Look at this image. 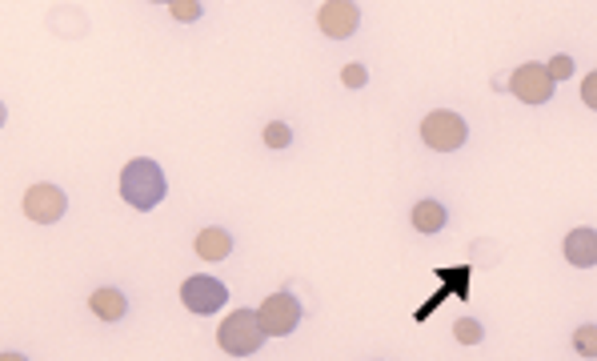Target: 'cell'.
Listing matches in <instances>:
<instances>
[{
  "label": "cell",
  "mask_w": 597,
  "mask_h": 361,
  "mask_svg": "<svg viewBox=\"0 0 597 361\" xmlns=\"http://www.w3.org/2000/svg\"><path fill=\"white\" fill-rule=\"evenodd\" d=\"M164 193H169V180H164L157 161L136 157L125 165V173H120V197H125L133 209H141V213L157 209L164 201Z\"/></svg>",
  "instance_id": "cell-1"
},
{
  "label": "cell",
  "mask_w": 597,
  "mask_h": 361,
  "mask_svg": "<svg viewBox=\"0 0 597 361\" xmlns=\"http://www.w3.org/2000/svg\"><path fill=\"white\" fill-rule=\"evenodd\" d=\"M265 338L269 333L261 330V317L257 313H249V309H237V313H229L221 321V330H217V341H221V349L229 357H249V354H257V349L265 346Z\"/></svg>",
  "instance_id": "cell-2"
},
{
  "label": "cell",
  "mask_w": 597,
  "mask_h": 361,
  "mask_svg": "<svg viewBox=\"0 0 597 361\" xmlns=\"http://www.w3.org/2000/svg\"><path fill=\"white\" fill-rule=\"evenodd\" d=\"M465 136H470V128H465V120L457 113H429L426 120H421V141L429 145V149L437 153H453L465 145Z\"/></svg>",
  "instance_id": "cell-3"
},
{
  "label": "cell",
  "mask_w": 597,
  "mask_h": 361,
  "mask_svg": "<svg viewBox=\"0 0 597 361\" xmlns=\"http://www.w3.org/2000/svg\"><path fill=\"white\" fill-rule=\"evenodd\" d=\"M257 317H261V330L269 333V338H285V333H293L301 321V301L293 294H273V297H265Z\"/></svg>",
  "instance_id": "cell-4"
},
{
  "label": "cell",
  "mask_w": 597,
  "mask_h": 361,
  "mask_svg": "<svg viewBox=\"0 0 597 361\" xmlns=\"http://www.w3.org/2000/svg\"><path fill=\"white\" fill-rule=\"evenodd\" d=\"M180 301H185L189 313H217V309L229 301V289L221 286V281L205 277V273H197V277H189L185 286H180Z\"/></svg>",
  "instance_id": "cell-5"
},
{
  "label": "cell",
  "mask_w": 597,
  "mask_h": 361,
  "mask_svg": "<svg viewBox=\"0 0 597 361\" xmlns=\"http://www.w3.org/2000/svg\"><path fill=\"white\" fill-rule=\"evenodd\" d=\"M509 89H514L517 101H525V105H545V101L553 97V76L545 65H522L514 76H509Z\"/></svg>",
  "instance_id": "cell-6"
},
{
  "label": "cell",
  "mask_w": 597,
  "mask_h": 361,
  "mask_svg": "<svg viewBox=\"0 0 597 361\" xmlns=\"http://www.w3.org/2000/svg\"><path fill=\"white\" fill-rule=\"evenodd\" d=\"M21 209H24V217L37 221V225H53V221L65 217L68 201H65V193H60L57 185H32L29 193H24Z\"/></svg>",
  "instance_id": "cell-7"
},
{
  "label": "cell",
  "mask_w": 597,
  "mask_h": 361,
  "mask_svg": "<svg viewBox=\"0 0 597 361\" xmlns=\"http://www.w3.org/2000/svg\"><path fill=\"white\" fill-rule=\"evenodd\" d=\"M357 21H361V8L353 4V0H329V4H321V16H317L321 32L333 40L349 37V32L357 29Z\"/></svg>",
  "instance_id": "cell-8"
},
{
  "label": "cell",
  "mask_w": 597,
  "mask_h": 361,
  "mask_svg": "<svg viewBox=\"0 0 597 361\" xmlns=\"http://www.w3.org/2000/svg\"><path fill=\"white\" fill-rule=\"evenodd\" d=\"M566 261L577 265V269L597 265V229H574L566 237Z\"/></svg>",
  "instance_id": "cell-9"
},
{
  "label": "cell",
  "mask_w": 597,
  "mask_h": 361,
  "mask_svg": "<svg viewBox=\"0 0 597 361\" xmlns=\"http://www.w3.org/2000/svg\"><path fill=\"white\" fill-rule=\"evenodd\" d=\"M89 309L101 317V321H120V317L128 313V301L120 289H97V294L89 297Z\"/></svg>",
  "instance_id": "cell-10"
},
{
  "label": "cell",
  "mask_w": 597,
  "mask_h": 361,
  "mask_svg": "<svg viewBox=\"0 0 597 361\" xmlns=\"http://www.w3.org/2000/svg\"><path fill=\"white\" fill-rule=\"evenodd\" d=\"M229 253H233V237L224 233V229H205V233H197V257H201V261H224Z\"/></svg>",
  "instance_id": "cell-11"
},
{
  "label": "cell",
  "mask_w": 597,
  "mask_h": 361,
  "mask_svg": "<svg viewBox=\"0 0 597 361\" xmlns=\"http://www.w3.org/2000/svg\"><path fill=\"white\" fill-rule=\"evenodd\" d=\"M413 225H417V233H441L445 229V205L434 201V197L417 201L413 205Z\"/></svg>",
  "instance_id": "cell-12"
},
{
  "label": "cell",
  "mask_w": 597,
  "mask_h": 361,
  "mask_svg": "<svg viewBox=\"0 0 597 361\" xmlns=\"http://www.w3.org/2000/svg\"><path fill=\"white\" fill-rule=\"evenodd\" d=\"M574 349L582 357H597V325H582V330H574Z\"/></svg>",
  "instance_id": "cell-13"
},
{
  "label": "cell",
  "mask_w": 597,
  "mask_h": 361,
  "mask_svg": "<svg viewBox=\"0 0 597 361\" xmlns=\"http://www.w3.org/2000/svg\"><path fill=\"white\" fill-rule=\"evenodd\" d=\"M453 333H457V341H461V346H478V341L486 338V333H481V325L473 321V317H461V321L453 325Z\"/></svg>",
  "instance_id": "cell-14"
},
{
  "label": "cell",
  "mask_w": 597,
  "mask_h": 361,
  "mask_svg": "<svg viewBox=\"0 0 597 361\" xmlns=\"http://www.w3.org/2000/svg\"><path fill=\"white\" fill-rule=\"evenodd\" d=\"M293 141V133H289V125H281V120H273V125H265V145L269 149H285V145Z\"/></svg>",
  "instance_id": "cell-15"
},
{
  "label": "cell",
  "mask_w": 597,
  "mask_h": 361,
  "mask_svg": "<svg viewBox=\"0 0 597 361\" xmlns=\"http://www.w3.org/2000/svg\"><path fill=\"white\" fill-rule=\"evenodd\" d=\"M545 68H549L553 84H557V81H569V76H574V60H569L566 53H561V57H553V60H549V65H545Z\"/></svg>",
  "instance_id": "cell-16"
},
{
  "label": "cell",
  "mask_w": 597,
  "mask_h": 361,
  "mask_svg": "<svg viewBox=\"0 0 597 361\" xmlns=\"http://www.w3.org/2000/svg\"><path fill=\"white\" fill-rule=\"evenodd\" d=\"M169 13L177 16V21H197V16H201V4H197V0H172Z\"/></svg>",
  "instance_id": "cell-17"
},
{
  "label": "cell",
  "mask_w": 597,
  "mask_h": 361,
  "mask_svg": "<svg viewBox=\"0 0 597 361\" xmlns=\"http://www.w3.org/2000/svg\"><path fill=\"white\" fill-rule=\"evenodd\" d=\"M341 81L349 84V89H361V84L369 81V73H365V65H345V73H341Z\"/></svg>",
  "instance_id": "cell-18"
},
{
  "label": "cell",
  "mask_w": 597,
  "mask_h": 361,
  "mask_svg": "<svg viewBox=\"0 0 597 361\" xmlns=\"http://www.w3.org/2000/svg\"><path fill=\"white\" fill-rule=\"evenodd\" d=\"M582 101H585V105H590L593 113H597V68H593V73L582 81Z\"/></svg>",
  "instance_id": "cell-19"
},
{
  "label": "cell",
  "mask_w": 597,
  "mask_h": 361,
  "mask_svg": "<svg viewBox=\"0 0 597 361\" xmlns=\"http://www.w3.org/2000/svg\"><path fill=\"white\" fill-rule=\"evenodd\" d=\"M0 361H29L24 354H0Z\"/></svg>",
  "instance_id": "cell-20"
}]
</instances>
